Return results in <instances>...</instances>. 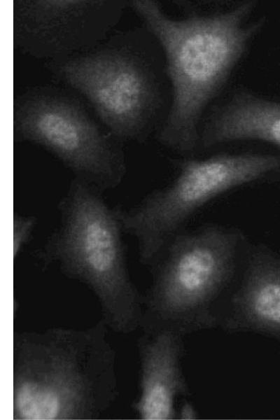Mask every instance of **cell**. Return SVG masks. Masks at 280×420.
<instances>
[{"label": "cell", "instance_id": "2", "mask_svg": "<svg viewBox=\"0 0 280 420\" xmlns=\"http://www.w3.org/2000/svg\"><path fill=\"white\" fill-rule=\"evenodd\" d=\"M280 170V155L220 154L183 161L174 181L125 219L143 258L153 256L166 238L196 210L235 187Z\"/></svg>", "mask_w": 280, "mask_h": 420}, {"label": "cell", "instance_id": "11", "mask_svg": "<svg viewBox=\"0 0 280 420\" xmlns=\"http://www.w3.org/2000/svg\"><path fill=\"white\" fill-rule=\"evenodd\" d=\"M34 224V222L32 218L19 216L14 217L13 237L14 260L29 237Z\"/></svg>", "mask_w": 280, "mask_h": 420}, {"label": "cell", "instance_id": "1", "mask_svg": "<svg viewBox=\"0 0 280 420\" xmlns=\"http://www.w3.org/2000/svg\"><path fill=\"white\" fill-rule=\"evenodd\" d=\"M133 6L163 49L172 85V104L160 137L171 148L190 150L204 109L265 20L245 22L253 7L250 2L226 12L181 20L169 18L153 1H134Z\"/></svg>", "mask_w": 280, "mask_h": 420}, {"label": "cell", "instance_id": "3", "mask_svg": "<svg viewBox=\"0 0 280 420\" xmlns=\"http://www.w3.org/2000/svg\"><path fill=\"white\" fill-rule=\"evenodd\" d=\"M63 238L67 261L114 309L129 288L119 233L109 210L90 191L76 192Z\"/></svg>", "mask_w": 280, "mask_h": 420}, {"label": "cell", "instance_id": "8", "mask_svg": "<svg viewBox=\"0 0 280 420\" xmlns=\"http://www.w3.org/2000/svg\"><path fill=\"white\" fill-rule=\"evenodd\" d=\"M81 389L71 372L56 368L22 377L14 384L13 417L20 420H57L76 416Z\"/></svg>", "mask_w": 280, "mask_h": 420}, {"label": "cell", "instance_id": "4", "mask_svg": "<svg viewBox=\"0 0 280 420\" xmlns=\"http://www.w3.org/2000/svg\"><path fill=\"white\" fill-rule=\"evenodd\" d=\"M237 241L236 233L215 227L177 239L159 286L164 309L185 314L206 301L228 274Z\"/></svg>", "mask_w": 280, "mask_h": 420}, {"label": "cell", "instance_id": "10", "mask_svg": "<svg viewBox=\"0 0 280 420\" xmlns=\"http://www.w3.org/2000/svg\"><path fill=\"white\" fill-rule=\"evenodd\" d=\"M241 300L249 321L260 328L280 332V266L267 260L255 263Z\"/></svg>", "mask_w": 280, "mask_h": 420}, {"label": "cell", "instance_id": "12", "mask_svg": "<svg viewBox=\"0 0 280 420\" xmlns=\"http://www.w3.org/2000/svg\"><path fill=\"white\" fill-rule=\"evenodd\" d=\"M182 414L183 417L186 419H191L194 417V412L192 411V407L188 405H186L184 407Z\"/></svg>", "mask_w": 280, "mask_h": 420}, {"label": "cell", "instance_id": "9", "mask_svg": "<svg viewBox=\"0 0 280 420\" xmlns=\"http://www.w3.org/2000/svg\"><path fill=\"white\" fill-rule=\"evenodd\" d=\"M179 385L175 342L170 334L163 333L149 345L144 356L141 393L136 405L141 419H172Z\"/></svg>", "mask_w": 280, "mask_h": 420}, {"label": "cell", "instance_id": "7", "mask_svg": "<svg viewBox=\"0 0 280 420\" xmlns=\"http://www.w3.org/2000/svg\"><path fill=\"white\" fill-rule=\"evenodd\" d=\"M257 140L280 148V102L242 92L217 111L202 136L205 147Z\"/></svg>", "mask_w": 280, "mask_h": 420}, {"label": "cell", "instance_id": "5", "mask_svg": "<svg viewBox=\"0 0 280 420\" xmlns=\"http://www.w3.org/2000/svg\"><path fill=\"white\" fill-rule=\"evenodd\" d=\"M64 74L113 131L129 134L144 123L153 92L145 72L134 62L116 55L90 57L68 64Z\"/></svg>", "mask_w": 280, "mask_h": 420}, {"label": "cell", "instance_id": "6", "mask_svg": "<svg viewBox=\"0 0 280 420\" xmlns=\"http://www.w3.org/2000/svg\"><path fill=\"white\" fill-rule=\"evenodd\" d=\"M18 126L24 136L76 169L93 174L111 170V153L99 130L65 102L49 99L34 102L19 117Z\"/></svg>", "mask_w": 280, "mask_h": 420}]
</instances>
